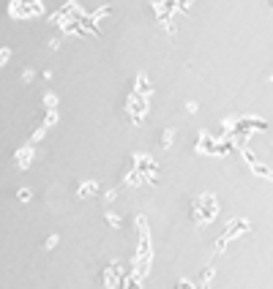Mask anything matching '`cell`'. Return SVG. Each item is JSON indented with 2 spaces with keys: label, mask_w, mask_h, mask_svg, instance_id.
Segmentation results:
<instances>
[{
  "label": "cell",
  "mask_w": 273,
  "mask_h": 289,
  "mask_svg": "<svg viewBox=\"0 0 273 289\" xmlns=\"http://www.w3.org/2000/svg\"><path fill=\"white\" fill-rule=\"evenodd\" d=\"M172 136H175L172 128H167L164 134H161V148H164V150H170V145H172Z\"/></svg>",
  "instance_id": "obj_8"
},
{
  "label": "cell",
  "mask_w": 273,
  "mask_h": 289,
  "mask_svg": "<svg viewBox=\"0 0 273 289\" xmlns=\"http://www.w3.org/2000/svg\"><path fill=\"white\" fill-rule=\"evenodd\" d=\"M115 199H118V191H115V189H109L107 194H104V202L109 205V202H115Z\"/></svg>",
  "instance_id": "obj_13"
},
{
  "label": "cell",
  "mask_w": 273,
  "mask_h": 289,
  "mask_svg": "<svg viewBox=\"0 0 273 289\" xmlns=\"http://www.w3.org/2000/svg\"><path fill=\"white\" fill-rule=\"evenodd\" d=\"M60 243V235H49L47 240H44V248H55Z\"/></svg>",
  "instance_id": "obj_11"
},
{
  "label": "cell",
  "mask_w": 273,
  "mask_h": 289,
  "mask_svg": "<svg viewBox=\"0 0 273 289\" xmlns=\"http://www.w3.org/2000/svg\"><path fill=\"white\" fill-rule=\"evenodd\" d=\"M47 106H49V109H55V106H58V98H55L52 93H47Z\"/></svg>",
  "instance_id": "obj_14"
},
{
  "label": "cell",
  "mask_w": 273,
  "mask_h": 289,
  "mask_svg": "<svg viewBox=\"0 0 273 289\" xmlns=\"http://www.w3.org/2000/svg\"><path fill=\"white\" fill-rule=\"evenodd\" d=\"M123 265H120L118 259H112L104 270H101V287L104 289H118L120 281H123Z\"/></svg>",
  "instance_id": "obj_2"
},
{
  "label": "cell",
  "mask_w": 273,
  "mask_h": 289,
  "mask_svg": "<svg viewBox=\"0 0 273 289\" xmlns=\"http://www.w3.org/2000/svg\"><path fill=\"white\" fill-rule=\"evenodd\" d=\"M44 134H47V128H38V131H36V134H33V139H36V142H38V139H41V136H44Z\"/></svg>",
  "instance_id": "obj_17"
},
{
  "label": "cell",
  "mask_w": 273,
  "mask_h": 289,
  "mask_svg": "<svg viewBox=\"0 0 273 289\" xmlns=\"http://www.w3.org/2000/svg\"><path fill=\"white\" fill-rule=\"evenodd\" d=\"M30 196H33V194H30V189H19L17 191V202H30Z\"/></svg>",
  "instance_id": "obj_10"
},
{
  "label": "cell",
  "mask_w": 273,
  "mask_h": 289,
  "mask_svg": "<svg viewBox=\"0 0 273 289\" xmlns=\"http://www.w3.org/2000/svg\"><path fill=\"white\" fill-rule=\"evenodd\" d=\"M227 243H230V240H227V237L221 235L219 240L213 243V254H224V251H227Z\"/></svg>",
  "instance_id": "obj_9"
},
{
  "label": "cell",
  "mask_w": 273,
  "mask_h": 289,
  "mask_svg": "<svg viewBox=\"0 0 273 289\" xmlns=\"http://www.w3.org/2000/svg\"><path fill=\"white\" fill-rule=\"evenodd\" d=\"M30 159H33V148L17 150V164H19V169H28V166H30Z\"/></svg>",
  "instance_id": "obj_4"
},
{
  "label": "cell",
  "mask_w": 273,
  "mask_h": 289,
  "mask_svg": "<svg viewBox=\"0 0 273 289\" xmlns=\"http://www.w3.org/2000/svg\"><path fill=\"white\" fill-rule=\"evenodd\" d=\"M104 219H107V224H109V226H115V229H118V226H123V219H120L118 213H112V210L104 213Z\"/></svg>",
  "instance_id": "obj_7"
},
{
  "label": "cell",
  "mask_w": 273,
  "mask_h": 289,
  "mask_svg": "<svg viewBox=\"0 0 273 289\" xmlns=\"http://www.w3.org/2000/svg\"><path fill=\"white\" fill-rule=\"evenodd\" d=\"M175 289H194V284H191L189 278H180V281L175 284Z\"/></svg>",
  "instance_id": "obj_12"
},
{
  "label": "cell",
  "mask_w": 273,
  "mask_h": 289,
  "mask_svg": "<svg viewBox=\"0 0 273 289\" xmlns=\"http://www.w3.org/2000/svg\"><path fill=\"white\" fill-rule=\"evenodd\" d=\"M219 216V199L213 194H200L191 199V207H189V221L197 226L202 224H210V221Z\"/></svg>",
  "instance_id": "obj_1"
},
{
  "label": "cell",
  "mask_w": 273,
  "mask_h": 289,
  "mask_svg": "<svg viewBox=\"0 0 273 289\" xmlns=\"http://www.w3.org/2000/svg\"><path fill=\"white\" fill-rule=\"evenodd\" d=\"M8 55H11V49H0V65L8 60Z\"/></svg>",
  "instance_id": "obj_16"
},
{
  "label": "cell",
  "mask_w": 273,
  "mask_h": 289,
  "mask_svg": "<svg viewBox=\"0 0 273 289\" xmlns=\"http://www.w3.org/2000/svg\"><path fill=\"white\" fill-rule=\"evenodd\" d=\"M249 229H251V221L249 219H232L230 224H227V229H224V237H227V240H232V237H238V235H246Z\"/></svg>",
  "instance_id": "obj_3"
},
{
  "label": "cell",
  "mask_w": 273,
  "mask_h": 289,
  "mask_svg": "<svg viewBox=\"0 0 273 289\" xmlns=\"http://www.w3.org/2000/svg\"><path fill=\"white\" fill-rule=\"evenodd\" d=\"M96 191H99V183H96V180H88V183L79 186V196H82V199L85 196H93Z\"/></svg>",
  "instance_id": "obj_6"
},
{
  "label": "cell",
  "mask_w": 273,
  "mask_h": 289,
  "mask_svg": "<svg viewBox=\"0 0 273 289\" xmlns=\"http://www.w3.org/2000/svg\"><path fill=\"white\" fill-rule=\"evenodd\" d=\"M210 281H213V267H205L200 276V287H194V289H210Z\"/></svg>",
  "instance_id": "obj_5"
},
{
  "label": "cell",
  "mask_w": 273,
  "mask_h": 289,
  "mask_svg": "<svg viewBox=\"0 0 273 289\" xmlns=\"http://www.w3.org/2000/svg\"><path fill=\"white\" fill-rule=\"evenodd\" d=\"M55 123H58V112L52 109V112L47 115V126H55Z\"/></svg>",
  "instance_id": "obj_15"
}]
</instances>
